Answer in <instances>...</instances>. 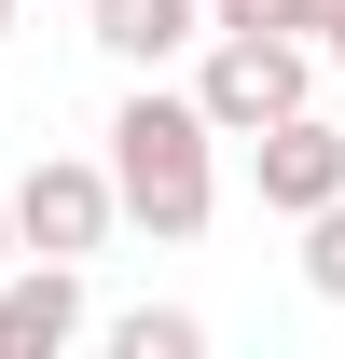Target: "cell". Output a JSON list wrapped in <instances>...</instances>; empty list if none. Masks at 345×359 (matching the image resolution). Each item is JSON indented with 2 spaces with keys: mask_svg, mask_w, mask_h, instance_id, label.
<instances>
[{
  "mask_svg": "<svg viewBox=\"0 0 345 359\" xmlns=\"http://www.w3.org/2000/svg\"><path fill=\"white\" fill-rule=\"evenodd\" d=\"M97 166H111V208H125L152 249H194V235L221 222V138H208V111L180 83H152V69H138V97L111 111V152H97Z\"/></svg>",
  "mask_w": 345,
  "mask_h": 359,
  "instance_id": "1",
  "label": "cell"
},
{
  "mask_svg": "<svg viewBox=\"0 0 345 359\" xmlns=\"http://www.w3.org/2000/svg\"><path fill=\"white\" fill-rule=\"evenodd\" d=\"M180 97L208 111V138H249V125H276V111L318 97V42H290V28H208Z\"/></svg>",
  "mask_w": 345,
  "mask_h": 359,
  "instance_id": "2",
  "label": "cell"
},
{
  "mask_svg": "<svg viewBox=\"0 0 345 359\" xmlns=\"http://www.w3.org/2000/svg\"><path fill=\"white\" fill-rule=\"evenodd\" d=\"M0 208H14V249H42V263H97V249H111V222H125L97 152H42Z\"/></svg>",
  "mask_w": 345,
  "mask_h": 359,
  "instance_id": "3",
  "label": "cell"
},
{
  "mask_svg": "<svg viewBox=\"0 0 345 359\" xmlns=\"http://www.w3.org/2000/svg\"><path fill=\"white\" fill-rule=\"evenodd\" d=\"M249 194L276 208V222H304V208H332L345 194V125L304 97V111H276V125H249Z\"/></svg>",
  "mask_w": 345,
  "mask_h": 359,
  "instance_id": "4",
  "label": "cell"
},
{
  "mask_svg": "<svg viewBox=\"0 0 345 359\" xmlns=\"http://www.w3.org/2000/svg\"><path fill=\"white\" fill-rule=\"evenodd\" d=\"M69 332H83V263L14 249V263H0V359H55Z\"/></svg>",
  "mask_w": 345,
  "mask_h": 359,
  "instance_id": "5",
  "label": "cell"
},
{
  "mask_svg": "<svg viewBox=\"0 0 345 359\" xmlns=\"http://www.w3.org/2000/svg\"><path fill=\"white\" fill-rule=\"evenodd\" d=\"M83 14H97L83 42L111 55V69H180V55L208 42V0H83Z\"/></svg>",
  "mask_w": 345,
  "mask_h": 359,
  "instance_id": "6",
  "label": "cell"
},
{
  "mask_svg": "<svg viewBox=\"0 0 345 359\" xmlns=\"http://www.w3.org/2000/svg\"><path fill=\"white\" fill-rule=\"evenodd\" d=\"M208 346V318L194 304H138V318H111V359H194Z\"/></svg>",
  "mask_w": 345,
  "mask_h": 359,
  "instance_id": "7",
  "label": "cell"
},
{
  "mask_svg": "<svg viewBox=\"0 0 345 359\" xmlns=\"http://www.w3.org/2000/svg\"><path fill=\"white\" fill-rule=\"evenodd\" d=\"M304 290L345 304V194H332V208H304Z\"/></svg>",
  "mask_w": 345,
  "mask_h": 359,
  "instance_id": "8",
  "label": "cell"
},
{
  "mask_svg": "<svg viewBox=\"0 0 345 359\" xmlns=\"http://www.w3.org/2000/svg\"><path fill=\"white\" fill-rule=\"evenodd\" d=\"M276 14H290V42H318V55L345 42V0H276Z\"/></svg>",
  "mask_w": 345,
  "mask_h": 359,
  "instance_id": "9",
  "label": "cell"
},
{
  "mask_svg": "<svg viewBox=\"0 0 345 359\" xmlns=\"http://www.w3.org/2000/svg\"><path fill=\"white\" fill-rule=\"evenodd\" d=\"M0 263H14V208H0Z\"/></svg>",
  "mask_w": 345,
  "mask_h": 359,
  "instance_id": "10",
  "label": "cell"
},
{
  "mask_svg": "<svg viewBox=\"0 0 345 359\" xmlns=\"http://www.w3.org/2000/svg\"><path fill=\"white\" fill-rule=\"evenodd\" d=\"M0 42H14V0H0Z\"/></svg>",
  "mask_w": 345,
  "mask_h": 359,
  "instance_id": "11",
  "label": "cell"
},
{
  "mask_svg": "<svg viewBox=\"0 0 345 359\" xmlns=\"http://www.w3.org/2000/svg\"><path fill=\"white\" fill-rule=\"evenodd\" d=\"M332 125H345V111H332Z\"/></svg>",
  "mask_w": 345,
  "mask_h": 359,
  "instance_id": "12",
  "label": "cell"
}]
</instances>
